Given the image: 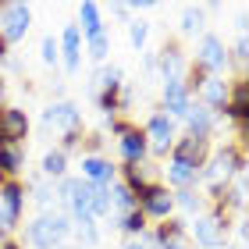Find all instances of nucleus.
Masks as SVG:
<instances>
[{
  "instance_id": "obj_1",
  "label": "nucleus",
  "mask_w": 249,
  "mask_h": 249,
  "mask_svg": "<svg viewBox=\"0 0 249 249\" xmlns=\"http://www.w3.org/2000/svg\"><path fill=\"white\" fill-rule=\"evenodd\" d=\"M246 146L242 142H221V146H213V153H210V160L203 164V171H199V182L213 189V185H228L231 178H239L246 175Z\"/></svg>"
},
{
  "instance_id": "obj_2",
  "label": "nucleus",
  "mask_w": 249,
  "mask_h": 249,
  "mask_svg": "<svg viewBox=\"0 0 249 249\" xmlns=\"http://www.w3.org/2000/svg\"><path fill=\"white\" fill-rule=\"evenodd\" d=\"M189 228V239L192 246H203V249H217V246H228V231H231V213L221 210V207H207V213H199Z\"/></svg>"
},
{
  "instance_id": "obj_3",
  "label": "nucleus",
  "mask_w": 249,
  "mask_h": 249,
  "mask_svg": "<svg viewBox=\"0 0 249 249\" xmlns=\"http://www.w3.org/2000/svg\"><path fill=\"white\" fill-rule=\"evenodd\" d=\"M68 235H71V217L57 213V210H47L25 228V242L32 249H57L68 242Z\"/></svg>"
},
{
  "instance_id": "obj_4",
  "label": "nucleus",
  "mask_w": 249,
  "mask_h": 249,
  "mask_svg": "<svg viewBox=\"0 0 249 249\" xmlns=\"http://www.w3.org/2000/svg\"><path fill=\"white\" fill-rule=\"evenodd\" d=\"M192 68H199L203 75H224L231 68L228 61V43H224L217 32H203L199 43H196V53L189 57Z\"/></svg>"
},
{
  "instance_id": "obj_5",
  "label": "nucleus",
  "mask_w": 249,
  "mask_h": 249,
  "mask_svg": "<svg viewBox=\"0 0 249 249\" xmlns=\"http://www.w3.org/2000/svg\"><path fill=\"white\" fill-rule=\"evenodd\" d=\"M39 124H43V132H57V135H68V132H86V124H82V107H78L75 100H64V96L43 107Z\"/></svg>"
},
{
  "instance_id": "obj_6",
  "label": "nucleus",
  "mask_w": 249,
  "mask_h": 249,
  "mask_svg": "<svg viewBox=\"0 0 249 249\" xmlns=\"http://www.w3.org/2000/svg\"><path fill=\"white\" fill-rule=\"evenodd\" d=\"M142 135H146V146H150V157L167 160V153H171V146H175V139H178V121H171L160 107H157L153 114L146 118Z\"/></svg>"
},
{
  "instance_id": "obj_7",
  "label": "nucleus",
  "mask_w": 249,
  "mask_h": 249,
  "mask_svg": "<svg viewBox=\"0 0 249 249\" xmlns=\"http://www.w3.org/2000/svg\"><path fill=\"white\" fill-rule=\"evenodd\" d=\"M57 199L64 203V210H68V217H89V207H93V192H96V185H89V182H82V178H61L57 182Z\"/></svg>"
},
{
  "instance_id": "obj_8",
  "label": "nucleus",
  "mask_w": 249,
  "mask_h": 249,
  "mask_svg": "<svg viewBox=\"0 0 249 249\" xmlns=\"http://www.w3.org/2000/svg\"><path fill=\"white\" fill-rule=\"evenodd\" d=\"M32 29V7L21 4V0H4V7H0V36H4L7 47H15V43H21L29 36Z\"/></svg>"
},
{
  "instance_id": "obj_9",
  "label": "nucleus",
  "mask_w": 249,
  "mask_h": 249,
  "mask_svg": "<svg viewBox=\"0 0 249 249\" xmlns=\"http://www.w3.org/2000/svg\"><path fill=\"white\" fill-rule=\"evenodd\" d=\"M29 132H32V118L25 107L15 104L0 107V146H25Z\"/></svg>"
},
{
  "instance_id": "obj_10",
  "label": "nucleus",
  "mask_w": 249,
  "mask_h": 249,
  "mask_svg": "<svg viewBox=\"0 0 249 249\" xmlns=\"http://www.w3.org/2000/svg\"><path fill=\"white\" fill-rule=\"evenodd\" d=\"M189 221L182 217H167L160 224H153L150 231H146V242H150L153 249H196L189 239V228H185Z\"/></svg>"
},
{
  "instance_id": "obj_11",
  "label": "nucleus",
  "mask_w": 249,
  "mask_h": 249,
  "mask_svg": "<svg viewBox=\"0 0 249 249\" xmlns=\"http://www.w3.org/2000/svg\"><path fill=\"white\" fill-rule=\"evenodd\" d=\"M25 199H29V189H25L21 178H7V182L0 185V210H4L7 235L21 224V217H25Z\"/></svg>"
},
{
  "instance_id": "obj_12",
  "label": "nucleus",
  "mask_w": 249,
  "mask_h": 249,
  "mask_svg": "<svg viewBox=\"0 0 249 249\" xmlns=\"http://www.w3.org/2000/svg\"><path fill=\"white\" fill-rule=\"evenodd\" d=\"M135 207L142 210V217L146 221H153V224H160L167 217H175V196H171V189H167L164 182H157L142 192L139 199H135Z\"/></svg>"
},
{
  "instance_id": "obj_13",
  "label": "nucleus",
  "mask_w": 249,
  "mask_h": 249,
  "mask_svg": "<svg viewBox=\"0 0 249 249\" xmlns=\"http://www.w3.org/2000/svg\"><path fill=\"white\" fill-rule=\"evenodd\" d=\"M157 57V71H160V82H171V78H185L189 71V53L178 39H167L160 50L153 53Z\"/></svg>"
},
{
  "instance_id": "obj_14",
  "label": "nucleus",
  "mask_w": 249,
  "mask_h": 249,
  "mask_svg": "<svg viewBox=\"0 0 249 249\" xmlns=\"http://www.w3.org/2000/svg\"><path fill=\"white\" fill-rule=\"evenodd\" d=\"M192 104H196V100L189 96V89H185L182 78H171V82L160 86V110L171 121H182L189 110H192Z\"/></svg>"
},
{
  "instance_id": "obj_15",
  "label": "nucleus",
  "mask_w": 249,
  "mask_h": 249,
  "mask_svg": "<svg viewBox=\"0 0 249 249\" xmlns=\"http://www.w3.org/2000/svg\"><path fill=\"white\" fill-rule=\"evenodd\" d=\"M82 47H86V39H82V32H78V25L75 21L64 25L61 36H57V50H61V64H64L68 75H75L78 68H82Z\"/></svg>"
},
{
  "instance_id": "obj_16",
  "label": "nucleus",
  "mask_w": 249,
  "mask_h": 249,
  "mask_svg": "<svg viewBox=\"0 0 249 249\" xmlns=\"http://www.w3.org/2000/svg\"><path fill=\"white\" fill-rule=\"evenodd\" d=\"M221 118H228L235 124H249V78L246 75L228 82V104H224Z\"/></svg>"
},
{
  "instance_id": "obj_17",
  "label": "nucleus",
  "mask_w": 249,
  "mask_h": 249,
  "mask_svg": "<svg viewBox=\"0 0 249 249\" xmlns=\"http://www.w3.org/2000/svg\"><path fill=\"white\" fill-rule=\"evenodd\" d=\"M196 104L207 107L213 118H221L224 104H228V78H224V75H207V82H203L199 93H196Z\"/></svg>"
},
{
  "instance_id": "obj_18",
  "label": "nucleus",
  "mask_w": 249,
  "mask_h": 249,
  "mask_svg": "<svg viewBox=\"0 0 249 249\" xmlns=\"http://www.w3.org/2000/svg\"><path fill=\"white\" fill-rule=\"evenodd\" d=\"M118 182L128 189L135 199H139L142 192L150 189V185H157L160 178H157V171H153L150 164H118Z\"/></svg>"
},
{
  "instance_id": "obj_19",
  "label": "nucleus",
  "mask_w": 249,
  "mask_h": 249,
  "mask_svg": "<svg viewBox=\"0 0 249 249\" xmlns=\"http://www.w3.org/2000/svg\"><path fill=\"white\" fill-rule=\"evenodd\" d=\"M82 182H89V185H114L118 182V164L110 160V157H82Z\"/></svg>"
},
{
  "instance_id": "obj_20",
  "label": "nucleus",
  "mask_w": 249,
  "mask_h": 249,
  "mask_svg": "<svg viewBox=\"0 0 249 249\" xmlns=\"http://www.w3.org/2000/svg\"><path fill=\"white\" fill-rule=\"evenodd\" d=\"M118 153H121V164H150V146H146V135L139 124H132L118 139Z\"/></svg>"
},
{
  "instance_id": "obj_21",
  "label": "nucleus",
  "mask_w": 249,
  "mask_h": 249,
  "mask_svg": "<svg viewBox=\"0 0 249 249\" xmlns=\"http://www.w3.org/2000/svg\"><path fill=\"white\" fill-rule=\"evenodd\" d=\"M171 153H175V157H182V160H189V164H196V167H203V164L210 160L213 146H210V139H196V135L178 132V139H175V146H171Z\"/></svg>"
},
{
  "instance_id": "obj_22",
  "label": "nucleus",
  "mask_w": 249,
  "mask_h": 249,
  "mask_svg": "<svg viewBox=\"0 0 249 249\" xmlns=\"http://www.w3.org/2000/svg\"><path fill=\"white\" fill-rule=\"evenodd\" d=\"M182 124H185V135H196V139H213V132H217V118L199 104H192V110L182 118Z\"/></svg>"
},
{
  "instance_id": "obj_23",
  "label": "nucleus",
  "mask_w": 249,
  "mask_h": 249,
  "mask_svg": "<svg viewBox=\"0 0 249 249\" xmlns=\"http://www.w3.org/2000/svg\"><path fill=\"white\" fill-rule=\"evenodd\" d=\"M78 32H82V39H93L100 36V32H107L104 25V11H100V4H93V0H86V4H78Z\"/></svg>"
},
{
  "instance_id": "obj_24",
  "label": "nucleus",
  "mask_w": 249,
  "mask_h": 249,
  "mask_svg": "<svg viewBox=\"0 0 249 249\" xmlns=\"http://www.w3.org/2000/svg\"><path fill=\"white\" fill-rule=\"evenodd\" d=\"M175 196V210H185V213H192V217H199V213H207V196L199 192V185L196 189H175L171 192Z\"/></svg>"
},
{
  "instance_id": "obj_25",
  "label": "nucleus",
  "mask_w": 249,
  "mask_h": 249,
  "mask_svg": "<svg viewBox=\"0 0 249 249\" xmlns=\"http://www.w3.org/2000/svg\"><path fill=\"white\" fill-rule=\"evenodd\" d=\"M124 86V71L118 64H100L93 75V93H114V89Z\"/></svg>"
},
{
  "instance_id": "obj_26",
  "label": "nucleus",
  "mask_w": 249,
  "mask_h": 249,
  "mask_svg": "<svg viewBox=\"0 0 249 249\" xmlns=\"http://www.w3.org/2000/svg\"><path fill=\"white\" fill-rule=\"evenodd\" d=\"M203 21H207V7L203 4H189L185 11H182V18H178V36H203Z\"/></svg>"
},
{
  "instance_id": "obj_27",
  "label": "nucleus",
  "mask_w": 249,
  "mask_h": 249,
  "mask_svg": "<svg viewBox=\"0 0 249 249\" xmlns=\"http://www.w3.org/2000/svg\"><path fill=\"white\" fill-rule=\"evenodd\" d=\"M0 171H4V178H21V171H25V146H0Z\"/></svg>"
},
{
  "instance_id": "obj_28",
  "label": "nucleus",
  "mask_w": 249,
  "mask_h": 249,
  "mask_svg": "<svg viewBox=\"0 0 249 249\" xmlns=\"http://www.w3.org/2000/svg\"><path fill=\"white\" fill-rule=\"evenodd\" d=\"M39 171L47 182H61V178H68V157L53 146V150L43 153V160H39Z\"/></svg>"
},
{
  "instance_id": "obj_29",
  "label": "nucleus",
  "mask_w": 249,
  "mask_h": 249,
  "mask_svg": "<svg viewBox=\"0 0 249 249\" xmlns=\"http://www.w3.org/2000/svg\"><path fill=\"white\" fill-rule=\"evenodd\" d=\"M114 228L124 235V239H142V235L150 231V221H146V217H142V210L135 207V210H128V213H121Z\"/></svg>"
},
{
  "instance_id": "obj_30",
  "label": "nucleus",
  "mask_w": 249,
  "mask_h": 249,
  "mask_svg": "<svg viewBox=\"0 0 249 249\" xmlns=\"http://www.w3.org/2000/svg\"><path fill=\"white\" fill-rule=\"evenodd\" d=\"M110 50H114V39H110V32H100V36L86 39V47H82V53H89V61H93L96 68H100V64H107Z\"/></svg>"
},
{
  "instance_id": "obj_31",
  "label": "nucleus",
  "mask_w": 249,
  "mask_h": 249,
  "mask_svg": "<svg viewBox=\"0 0 249 249\" xmlns=\"http://www.w3.org/2000/svg\"><path fill=\"white\" fill-rule=\"evenodd\" d=\"M71 231H75V239L82 242L86 249H93V246L100 242V224H96L93 217H75V221H71Z\"/></svg>"
},
{
  "instance_id": "obj_32",
  "label": "nucleus",
  "mask_w": 249,
  "mask_h": 249,
  "mask_svg": "<svg viewBox=\"0 0 249 249\" xmlns=\"http://www.w3.org/2000/svg\"><path fill=\"white\" fill-rule=\"evenodd\" d=\"M128 210H135V196L121 182H114V185H110V213L121 217V213H128Z\"/></svg>"
},
{
  "instance_id": "obj_33",
  "label": "nucleus",
  "mask_w": 249,
  "mask_h": 249,
  "mask_svg": "<svg viewBox=\"0 0 249 249\" xmlns=\"http://www.w3.org/2000/svg\"><path fill=\"white\" fill-rule=\"evenodd\" d=\"M25 189L32 192V199H36V207H39L43 213L50 210V203H53V196H57V192H53V185L47 182V178H36V182H32V185L25 182Z\"/></svg>"
},
{
  "instance_id": "obj_34",
  "label": "nucleus",
  "mask_w": 249,
  "mask_h": 249,
  "mask_svg": "<svg viewBox=\"0 0 249 249\" xmlns=\"http://www.w3.org/2000/svg\"><path fill=\"white\" fill-rule=\"evenodd\" d=\"M146 39H150V25H146L142 18H132L128 21V43H132V50L142 53L146 50Z\"/></svg>"
},
{
  "instance_id": "obj_35",
  "label": "nucleus",
  "mask_w": 249,
  "mask_h": 249,
  "mask_svg": "<svg viewBox=\"0 0 249 249\" xmlns=\"http://www.w3.org/2000/svg\"><path fill=\"white\" fill-rule=\"evenodd\" d=\"M39 61L47 68H57L61 64V50H57V39H53V32H47V36L39 39Z\"/></svg>"
},
{
  "instance_id": "obj_36",
  "label": "nucleus",
  "mask_w": 249,
  "mask_h": 249,
  "mask_svg": "<svg viewBox=\"0 0 249 249\" xmlns=\"http://www.w3.org/2000/svg\"><path fill=\"white\" fill-rule=\"evenodd\" d=\"M104 142H107V135L104 132H89V135H82V157H104Z\"/></svg>"
},
{
  "instance_id": "obj_37",
  "label": "nucleus",
  "mask_w": 249,
  "mask_h": 249,
  "mask_svg": "<svg viewBox=\"0 0 249 249\" xmlns=\"http://www.w3.org/2000/svg\"><path fill=\"white\" fill-rule=\"evenodd\" d=\"M246 57H249V43H246V32H239V36H235V43L228 47V61L239 64V68H246Z\"/></svg>"
},
{
  "instance_id": "obj_38",
  "label": "nucleus",
  "mask_w": 249,
  "mask_h": 249,
  "mask_svg": "<svg viewBox=\"0 0 249 249\" xmlns=\"http://www.w3.org/2000/svg\"><path fill=\"white\" fill-rule=\"evenodd\" d=\"M128 128H132V121H128V118H110V121H107V132L114 135V139H121V135L128 132Z\"/></svg>"
},
{
  "instance_id": "obj_39",
  "label": "nucleus",
  "mask_w": 249,
  "mask_h": 249,
  "mask_svg": "<svg viewBox=\"0 0 249 249\" xmlns=\"http://www.w3.org/2000/svg\"><path fill=\"white\" fill-rule=\"evenodd\" d=\"M114 15L124 21V25H128V21H132V7H128V4H114Z\"/></svg>"
},
{
  "instance_id": "obj_40",
  "label": "nucleus",
  "mask_w": 249,
  "mask_h": 249,
  "mask_svg": "<svg viewBox=\"0 0 249 249\" xmlns=\"http://www.w3.org/2000/svg\"><path fill=\"white\" fill-rule=\"evenodd\" d=\"M124 249H153V246L146 242V235H142V239H124Z\"/></svg>"
},
{
  "instance_id": "obj_41",
  "label": "nucleus",
  "mask_w": 249,
  "mask_h": 249,
  "mask_svg": "<svg viewBox=\"0 0 249 249\" xmlns=\"http://www.w3.org/2000/svg\"><path fill=\"white\" fill-rule=\"evenodd\" d=\"M142 68H146V75H153V71H157V57H153V53H146V61H142Z\"/></svg>"
},
{
  "instance_id": "obj_42",
  "label": "nucleus",
  "mask_w": 249,
  "mask_h": 249,
  "mask_svg": "<svg viewBox=\"0 0 249 249\" xmlns=\"http://www.w3.org/2000/svg\"><path fill=\"white\" fill-rule=\"evenodd\" d=\"M11 57V47H7V43H4V36H0V64H4Z\"/></svg>"
},
{
  "instance_id": "obj_43",
  "label": "nucleus",
  "mask_w": 249,
  "mask_h": 249,
  "mask_svg": "<svg viewBox=\"0 0 249 249\" xmlns=\"http://www.w3.org/2000/svg\"><path fill=\"white\" fill-rule=\"evenodd\" d=\"M7 104V82H4V75H0V107Z\"/></svg>"
},
{
  "instance_id": "obj_44",
  "label": "nucleus",
  "mask_w": 249,
  "mask_h": 249,
  "mask_svg": "<svg viewBox=\"0 0 249 249\" xmlns=\"http://www.w3.org/2000/svg\"><path fill=\"white\" fill-rule=\"evenodd\" d=\"M0 249H25V246L15 242V239H4V242H0Z\"/></svg>"
},
{
  "instance_id": "obj_45",
  "label": "nucleus",
  "mask_w": 249,
  "mask_h": 249,
  "mask_svg": "<svg viewBox=\"0 0 249 249\" xmlns=\"http://www.w3.org/2000/svg\"><path fill=\"white\" fill-rule=\"evenodd\" d=\"M4 239H11V235H7V231H0V242H4Z\"/></svg>"
},
{
  "instance_id": "obj_46",
  "label": "nucleus",
  "mask_w": 249,
  "mask_h": 249,
  "mask_svg": "<svg viewBox=\"0 0 249 249\" xmlns=\"http://www.w3.org/2000/svg\"><path fill=\"white\" fill-rule=\"evenodd\" d=\"M4 182H7V178H4V171H0V185H4Z\"/></svg>"
},
{
  "instance_id": "obj_47",
  "label": "nucleus",
  "mask_w": 249,
  "mask_h": 249,
  "mask_svg": "<svg viewBox=\"0 0 249 249\" xmlns=\"http://www.w3.org/2000/svg\"><path fill=\"white\" fill-rule=\"evenodd\" d=\"M217 249H231V246H217Z\"/></svg>"
},
{
  "instance_id": "obj_48",
  "label": "nucleus",
  "mask_w": 249,
  "mask_h": 249,
  "mask_svg": "<svg viewBox=\"0 0 249 249\" xmlns=\"http://www.w3.org/2000/svg\"><path fill=\"white\" fill-rule=\"evenodd\" d=\"M57 249H68V246H57Z\"/></svg>"
}]
</instances>
